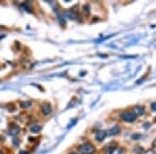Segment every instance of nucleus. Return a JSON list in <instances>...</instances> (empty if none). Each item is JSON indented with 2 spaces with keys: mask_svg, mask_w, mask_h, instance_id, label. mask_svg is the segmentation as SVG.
Segmentation results:
<instances>
[{
  "mask_svg": "<svg viewBox=\"0 0 156 154\" xmlns=\"http://www.w3.org/2000/svg\"><path fill=\"white\" fill-rule=\"evenodd\" d=\"M95 147L90 143H85V144H82L79 146L78 148V151L82 154H93L95 152Z\"/></svg>",
  "mask_w": 156,
  "mask_h": 154,
  "instance_id": "nucleus-1",
  "label": "nucleus"
},
{
  "mask_svg": "<svg viewBox=\"0 0 156 154\" xmlns=\"http://www.w3.org/2000/svg\"><path fill=\"white\" fill-rule=\"evenodd\" d=\"M120 118L125 122H133L136 119V116L132 112H123L120 115Z\"/></svg>",
  "mask_w": 156,
  "mask_h": 154,
  "instance_id": "nucleus-2",
  "label": "nucleus"
},
{
  "mask_svg": "<svg viewBox=\"0 0 156 154\" xmlns=\"http://www.w3.org/2000/svg\"><path fill=\"white\" fill-rule=\"evenodd\" d=\"M120 131H121L120 127H119L118 125H115V126H112L111 128H109L108 130H107L106 134H108V135H117V134H119V133H120Z\"/></svg>",
  "mask_w": 156,
  "mask_h": 154,
  "instance_id": "nucleus-3",
  "label": "nucleus"
},
{
  "mask_svg": "<svg viewBox=\"0 0 156 154\" xmlns=\"http://www.w3.org/2000/svg\"><path fill=\"white\" fill-rule=\"evenodd\" d=\"M42 113L44 115H49V114H51V112H52V108H51V105L49 104V103H44V104L42 105Z\"/></svg>",
  "mask_w": 156,
  "mask_h": 154,
  "instance_id": "nucleus-4",
  "label": "nucleus"
},
{
  "mask_svg": "<svg viewBox=\"0 0 156 154\" xmlns=\"http://www.w3.org/2000/svg\"><path fill=\"white\" fill-rule=\"evenodd\" d=\"M121 153H122V149L117 147L116 144H114L110 147V149L107 150V154H121Z\"/></svg>",
  "mask_w": 156,
  "mask_h": 154,
  "instance_id": "nucleus-5",
  "label": "nucleus"
},
{
  "mask_svg": "<svg viewBox=\"0 0 156 154\" xmlns=\"http://www.w3.org/2000/svg\"><path fill=\"white\" fill-rule=\"evenodd\" d=\"M105 136H106V132L103 130H99L96 132V134H95V138H96V140L98 141V142H102V141L105 139Z\"/></svg>",
  "mask_w": 156,
  "mask_h": 154,
  "instance_id": "nucleus-6",
  "label": "nucleus"
},
{
  "mask_svg": "<svg viewBox=\"0 0 156 154\" xmlns=\"http://www.w3.org/2000/svg\"><path fill=\"white\" fill-rule=\"evenodd\" d=\"M8 131H10V134L13 135V136H16L18 133L20 132V128L16 125H11L10 128H8Z\"/></svg>",
  "mask_w": 156,
  "mask_h": 154,
  "instance_id": "nucleus-7",
  "label": "nucleus"
},
{
  "mask_svg": "<svg viewBox=\"0 0 156 154\" xmlns=\"http://www.w3.org/2000/svg\"><path fill=\"white\" fill-rule=\"evenodd\" d=\"M132 113L135 115V116H141L145 113V108L142 106H134L133 107V110Z\"/></svg>",
  "mask_w": 156,
  "mask_h": 154,
  "instance_id": "nucleus-8",
  "label": "nucleus"
},
{
  "mask_svg": "<svg viewBox=\"0 0 156 154\" xmlns=\"http://www.w3.org/2000/svg\"><path fill=\"white\" fill-rule=\"evenodd\" d=\"M41 129H42V126H40V125H33V126H31V127H30V131H31V132H33V133L40 132Z\"/></svg>",
  "mask_w": 156,
  "mask_h": 154,
  "instance_id": "nucleus-9",
  "label": "nucleus"
},
{
  "mask_svg": "<svg viewBox=\"0 0 156 154\" xmlns=\"http://www.w3.org/2000/svg\"><path fill=\"white\" fill-rule=\"evenodd\" d=\"M143 151H144V149H143L142 147H136V148H135V149H134V152H135V153H136V154L142 153Z\"/></svg>",
  "mask_w": 156,
  "mask_h": 154,
  "instance_id": "nucleus-10",
  "label": "nucleus"
},
{
  "mask_svg": "<svg viewBox=\"0 0 156 154\" xmlns=\"http://www.w3.org/2000/svg\"><path fill=\"white\" fill-rule=\"evenodd\" d=\"M21 105H22L23 107H29V106L31 105V103H30L29 101H28V102H22Z\"/></svg>",
  "mask_w": 156,
  "mask_h": 154,
  "instance_id": "nucleus-11",
  "label": "nucleus"
},
{
  "mask_svg": "<svg viewBox=\"0 0 156 154\" xmlns=\"http://www.w3.org/2000/svg\"><path fill=\"white\" fill-rule=\"evenodd\" d=\"M83 12H84L86 15L90 14V10H89V5H84V6H83Z\"/></svg>",
  "mask_w": 156,
  "mask_h": 154,
  "instance_id": "nucleus-12",
  "label": "nucleus"
},
{
  "mask_svg": "<svg viewBox=\"0 0 156 154\" xmlns=\"http://www.w3.org/2000/svg\"><path fill=\"white\" fill-rule=\"evenodd\" d=\"M151 109L152 110H154V112H156V102H154V103H152L151 104Z\"/></svg>",
  "mask_w": 156,
  "mask_h": 154,
  "instance_id": "nucleus-13",
  "label": "nucleus"
},
{
  "mask_svg": "<svg viewBox=\"0 0 156 154\" xmlns=\"http://www.w3.org/2000/svg\"><path fill=\"white\" fill-rule=\"evenodd\" d=\"M145 154H155V152H154L153 150H148V151H146Z\"/></svg>",
  "mask_w": 156,
  "mask_h": 154,
  "instance_id": "nucleus-14",
  "label": "nucleus"
},
{
  "mask_svg": "<svg viewBox=\"0 0 156 154\" xmlns=\"http://www.w3.org/2000/svg\"><path fill=\"white\" fill-rule=\"evenodd\" d=\"M141 135H132V139L133 140H135V139H140Z\"/></svg>",
  "mask_w": 156,
  "mask_h": 154,
  "instance_id": "nucleus-15",
  "label": "nucleus"
},
{
  "mask_svg": "<svg viewBox=\"0 0 156 154\" xmlns=\"http://www.w3.org/2000/svg\"><path fill=\"white\" fill-rule=\"evenodd\" d=\"M20 154H28V153H27V152H24V151H21V152H20Z\"/></svg>",
  "mask_w": 156,
  "mask_h": 154,
  "instance_id": "nucleus-16",
  "label": "nucleus"
},
{
  "mask_svg": "<svg viewBox=\"0 0 156 154\" xmlns=\"http://www.w3.org/2000/svg\"><path fill=\"white\" fill-rule=\"evenodd\" d=\"M69 154H78L77 152H74V151H72V152H70Z\"/></svg>",
  "mask_w": 156,
  "mask_h": 154,
  "instance_id": "nucleus-17",
  "label": "nucleus"
},
{
  "mask_svg": "<svg viewBox=\"0 0 156 154\" xmlns=\"http://www.w3.org/2000/svg\"><path fill=\"white\" fill-rule=\"evenodd\" d=\"M154 146H155V147H156V140L154 141Z\"/></svg>",
  "mask_w": 156,
  "mask_h": 154,
  "instance_id": "nucleus-18",
  "label": "nucleus"
},
{
  "mask_svg": "<svg viewBox=\"0 0 156 154\" xmlns=\"http://www.w3.org/2000/svg\"><path fill=\"white\" fill-rule=\"evenodd\" d=\"M2 142V138H1V136H0V143Z\"/></svg>",
  "mask_w": 156,
  "mask_h": 154,
  "instance_id": "nucleus-19",
  "label": "nucleus"
},
{
  "mask_svg": "<svg viewBox=\"0 0 156 154\" xmlns=\"http://www.w3.org/2000/svg\"><path fill=\"white\" fill-rule=\"evenodd\" d=\"M0 154H3V153H2V151H0Z\"/></svg>",
  "mask_w": 156,
  "mask_h": 154,
  "instance_id": "nucleus-20",
  "label": "nucleus"
}]
</instances>
